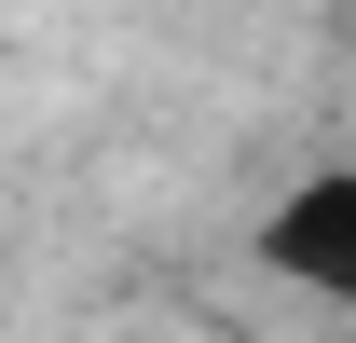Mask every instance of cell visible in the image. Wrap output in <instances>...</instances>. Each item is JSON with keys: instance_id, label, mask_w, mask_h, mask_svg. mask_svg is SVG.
Segmentation results:
<instances>
[{"instance_id": "6da1fadb", "label": "cell", "mask_w": 356, "mask_h": 343, "mask_svg": "<svg viewBox=\"0 0 356 343\" xmlns=\"http://www.w3.org/2000/svg\"><path fill=\"white\" fill-rule=\"evenodd\" d=\"M261 261L302 289H356V178H302V206L261 234Z\"/></svg>"}]
</instances>
